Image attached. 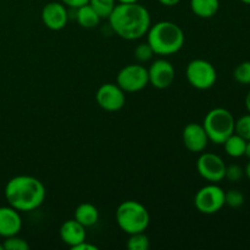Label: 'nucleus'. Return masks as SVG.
Wrapping results in <instances>:
<instances>
[{"label": "nucleus", "instance_id": "22", "mask_svg": "<svg viewBox=\"0 0 250 250\" xmlns=\"http://www.w3.org/2000/svg\"><path fill=\"white\" fill-rule=\"evenodd\" d=\"M233 78L239 84H250V61H243L233 71Z\"/></svg>", "mask_w": 250, "mask_h": 250}, {"label": "nucleus", "instance_id": "16", "mask_svg": "<svg viewBox=\"0 0 250 250\" xmlns=\"http://www.w3.org/2000/svg\"><path fill=\"white\" fill-rule=\"evenodd\" d=\"M75 220L80 222L82 226L87 227L94 226L99 220V211L97 207L90 203H82L75 210Z\"/></svg>", "mask_w": 250, "mask_h": 250}, {"label": "nucleus", "instance_id": "13", "mask_svg": "<svg viewBox=\"0 0 250 250\" xmlns=\"http://www.w3.org/2000/svg\"><path fill=\"white\" fill-rule=\"evenodd\" d=\"M182 139L185 146L190 153H203L210 142L203 125L197 122L186 125L182 132Z\"/></svg>", "mask_w": 250, "mask_h": 250}, {"label": "nucleus", "instance_id": "20", "mask_svg": "<svg viewBox=\"0 0 250 250\" xmlns=\"http://www.w3.org/2000/svg\"><path fill=\"white\" fill-rule=\"evenodd\" d=\"M88 4L95 10L100 19L107 20L116 6V0H89Z\"/></svg>", "mask_w": 250, "mask_h": 250}, {"label": "nucleus", "instance_id": "8", "mask_svg": "<svg viewBox=\"0 0 250 250\" xmlns=\"http://www.w3.org/2000/svg\"><path fill=\"white\" fill-rule=\"evenodd\" d=\"M194 207L204 215L216 214L225 207V190L215 183L204 186L195 193Z\"/></svg>", "mask_w": 250, "mask_h": 250}, {"label": "nucleus", "instance_id": "24", "mask_svg": "<svg viewBox=\"0 0 250 250\" xmlns=\"http://www.w3.org/2000/svg\"><path fill=\"white\" fill-rule=\"evenodd\" d=\"M234 133L239 134L246 141H250V114L239 117L234 125Z\"/></svg>", "mask_w": 250, "mask_h": 250}, {"label": "nucleus", "instance_id": "17", "mask_svg": "<svg viewBox=\"0 0 250 250\" xmlns=\"http://www.w3.org/2000/svg\"><path fill=\"white\" fill-rule=\"evenodd\" d=\"M190 9L200 19H211L220 9V0H190Z\"/></svg>", "mask_w": 250, "mask_h": 250}, {"label": "nucleus", "instance_id": "21", "mask_svg": "<svg viewBox=\"0 0 250 250\" xmlns=\"http://www.w3.org/2000/svg\"><path fill=\"white\" fill-rule=\"evenodd\" d=\"M127 248L129 250H148L150 248V241L144 232L129 234Z\"/></svg>", "mask_w": 250, "mask_h": 250}, {"label": "nucleus", "instance_id": "28", "mask_svg": "<svg viewBox=\"0 0 250 250\" xmlns=\"http://www.w3.org/2000/svg\"><path fill=\"white\" fill-rule=\"evenodd\" d=\"M61 2H62L66 7L76 10L78 9V7L87 5L88 2H89V0H61Z\"/></svg>", "mask_w": 250, "mask_h": 250}, {"label": "nucleus", "instance_id": "27", "mask_svg": "<svg viewBox=\"0 0 250 250\" xmlns=\"http://www.w3.org/2000/svg\"><path fill=\"white\" fill-rule=\"evenodd\" d=\"M244 170L237 164H232V165L226 166V172H225V178H227L231 182H238L243 178Z\"/></svg>", "mask_w": 250, "mask_h": 250}, {"label": "nucleus", "instance_id": "5", "mask_svg": "<svg viewBox=\"0 0 250 250\" xmlns=\"http://www.w3.org/2000/svg\"><path fill=\"white\" fill-rule=\"evenodd\" d=\"M234 125L236 120L233 115L224 107L210 110L203 121V127L209 137V141L214 144H224V142L234 133Z\"/></svg>", "mask_w": 250, "mask_h": 250}, {"label": "nucleus", "instance_id": "30", "mask_svg": "<svg viewBox=\"0 0 250 250\" xmlns=\"http://www.w3.org/2000/svg\"><path fill=\"white\" fill-rule=\"evenodd\" d=\"M158 1L160 2L161 5H164V6H175V5H177L181 0H158Z\"/></svg>", "mask_w": 250, "mask_h": 250}, {"label": "nucleus", "instance_id": "1", "mask_svg": "<svg viewBox=\"0 0 250 250\" xmlns=\"http://www.w3.org/2000/svg\"><path fill=\"white\" fill-rule=\"evenodd\" d=\"M107 20L112 31L125 41L143 38L151 26L148 9L139 2L116 4Z\"/></svg>", "mask_w": 250, "mask_h": 250}, {"label": "nucleus", "instance_id": "36", "mask_svg": "<svg viewBox=\"0 0 250 250\" xmlns=\"http://www.w3.org/2000/svg\"><path fill=\"white\" fill-rule=\"evenodd\" d=\"M0 250H4V246H2V243H0Z\"/></svg>", "mask_w": 250, "mask_h": 250}, {"label": "nucleus", "instance_id": "33", "mask_svg": "<svg viewBox=\"0 0 250 250\" xmlns=\"http://www.w3.org/2000/svg\"><path fill=\"white\" fill-rule=\"evenodd\" d=\"M119 4H133V2H138L139 0H116Z\"/></svg>", "mask_w": 250, "mask_h": 250}, {"label": "nucleus", "instance_id": "3", "mask_svg": "<svg viewBox=\"0 0 250 250\" xmlns=\"http://www.w3.org/2000/svg\"><path fill=\"white\" fill-rule=\"evenodd\" d=\"M185 32L178 24L171 21H160L151 24L146 33V43L154 54L170 56L178 53L185 45Z\"/></svg>", "mask_w": 250, "mask_h": 250}, {"label": "nucleus", "instance_id": "6", "mask_svg": "<svg viewBox=\"0 0 250 250\" xmlns=\"http://www.w3.org/2000/svg\"><path fill=\"white\" fill-rule=\"evenodd\" d=\"M186 77L193 88L198 90H208L216 83L217 72L210 61L204 59H194L187 65Z\"/></svg>", "mask_w": 250, "mask_h": 250}, {"label": "nucleus", "instance_id": "9", "mask_svg": "<svg viewBox=\"0 0 250 250\" xmlns=\"http://www.w3.org/2000/svg\"><path fill=\"white\" fill-rule=\"evenodd\" d=\"M226 166L221 156L214 153H202L197 160L198 173L210 183H217L225 180Z\"/></svg>", "mask_w": 250, "mask_h": 250}, {"label": "nucleus", "instance_id": "26", "mask_svg": "<svg viewBox=\"0 0 250 250\" xmlns=\"http://www.w3.org/2000/svg\"><path fill=\"white\" fill-rule=\"evenodd\" d=\"M2 246H4V250H28L29 244L24 241L23 238L16 236H11L5 238V241L2 242Z\"/></svg>", "mask_w": 250, "mask_h": 250}, {"label": "nucleus", "instance_id": "2", "mask_svg": "<svg viewBox=\"0 0 250 250\" xmlns=\"http://www.w3.org/2000/svg\"><path fill=\"white\" fill-rule=\"evenodd\" d=\"M4 194L10 207L20 212H29L43 204L46 190L43 182L38 178L28 175H19L6 183Z\"/></svg>", "mask_w": 250, "mask_h": 250}, {"label": "nucleus", "instance_id": "12", "mask_svg": "<svg viewBox=\"0 0 250 250\" xmlns=\"http://www.w3.org/2000/svg\"><path fill=\"white\" fill-rule=\"evenodd\" d=\"M42 21L50 31H61L68 21V10L62 2L50 1L42 10Z\"/></svg>", "mask_w": 250, "mask_h": 250}, {"label": "nucleus", "instance_id": "10", "mask_svg": "<svg viewBox=\"0 0 250 250\" xmlns=\"http://www.w3.org/2000/svg\"><path fill=\"white\" fill-rule=\"evenodd\" d=\"M95 100L103 110L115 112L121 110L126 103V94L115 83H105L98 88Z\"/></svg>", "mask_w": 250, "mask_h": 250}, {"label": "nucleus", "instance_id": "29", "mask_svg": "<svg viewBox=\"0 0 250 250\" xmlns=\"http://www.w3.org/2000/svg\"><path fill=\"white\" fill-rule=\"evenodd\" d=\"M71 249L72 250H98V247L94 246V244L88 243L87 241H83L81 242L80 244H77V246L72 247Z\"/></svg>", "mask_w": 250, "mask_h": 250}, {"label": "nucleus", "instance_id": "19", "mask_svg": "<svg viewBox=\"0 0 250 250\" xmlns=\"http://www.w3.org/2000/svg\"><path fill=\"white\" fill-rule=\"evenodd\" d=\"M224 148L225 151L229 156L234 159H238L244 156V151H246V146L247 141L244 138H242L239 134L233 133L224 142Z\"/></svg>", "mask_w": 250, "mask_h": 250}, {"label": "nucleus", "instance_id": "31", "mask_svg": "<svg viewBox=\"0 0 250 250\" xmlns=\"http://www.w3.org/2000/svg\"><path fill=\"white\" fill-rule=\"evenodd\" d=\"M244 156L250 160V141H247V146H246V151H244Z\"/></svg>", "mask_w": 250, "mask_h": 250}, {"label": "nucleus", "instance_id": "32", "mask_svg": "<svg viewBox=\"0 0 250 250\" xmlns=\"http://www.w3.org/2000/svg\"><path fill=\"white\" fill-rule=\"evenodd\" d=\"M246 107H247V110H248V112L250 114V90H249L248 94H247V97H246Z\"/></svg>", "mask_w": 250, "mask_h": 250}, {"label": "nucleus", "instance_id": "7", "mask_svg": "<svg viewBox=\"0 0 250 250\" xmlns=\"http://www.w3.org/2000/svg\"><path fill=\"white\" fill-rule=\"evenodd\" d=\"M116 84L125 93H137L149 84L148 68L141 63H129L120 70L116 77Z\"/></svg>", "mask_w": 250, "mask_h": 250}, {"label": "nucleus", "instance_id": "15", "mask_svg": "<svg viewBox=\"0 0 250 250\" xmlns=\"http://www.w3.org/2000/svg\"><path fill=\"white\" fill-rule=\"evenodd\" d=\"M60 238L66 246L70 248L77 246L81 242L85 241L87 233H85V227L82 226L78 221L67 220L63 222L60 227Z\"/></svg>", "mask_w": 250, "mask_h": 250}, {"label": "nucleus", "instance_id": "34", "mask_svg": "<svg viewBox=\"0 0 250 250\" xmlns=\"http://www.w3.org/2000/svg\"><path fill=\"white\" fill-rule=\"evenodd\" d=\"M244 175H246L247 177H248L250 180V160H249V163L247 164L246 168H244Z\"/></svg>", "mask_w": 250, "mask_h": 250}, {"label": "nucleus", "instance_id": "25", "mask_svg": "<svg viewBox=\"0 0 250 250\" xmlns=\"http://www.w3.org/2000/svg\"><path fill=\"white\" fill-rule=\"evenodd\" d=\"M133 55L139 63H144L148 62L149 60H151V58H153L155 54H154L153 49H151V46L149 45L148 43H142L136 46V49H134L133 51Z\"/></svg>", "mask_w": 250, "mask_h": 250}, {"label": "nucleus", "instance_id": "14", "mask_svg": "<svg viewBox=\"0 0 250 250\" xmlns=\"http://www.w3.org/2000/svg\"><path fill=\"white\" fill-rule=\"evenodd\" d=\"M22 229V217L20 211L12 207H0V237L16 236Z\"/></svg>", "mask_w": 250, "mask_h": 250}, {"label": "nucleus", "instance_id": "4", "mask_svg": "<svg viewBox=\"0 0 250 250\" xmlns=\"http://www.w3.org/2000/svg\"><path fill=\"white\" fill-rule=\"evenodd\" d=\"M116 222L127 234L144 232L150 224V215L146 208L137 200H126L117 207Z\"/></svg>", "mask_w": 250, "mask_h": 250}, {"label": "nucleus", "instance_id": "35", "mask_svg": "<svg viewBox=\"0 0 250 250\" xmlns=\"http://www.w3.org/2000/svg\"><path fill=\"white\" fill-rule=\"evenodd\" d=\"M239 1H242V2H243V4L250 5V0H239Z\"/></svg>", "mask_w": 250, "mask_h": 250}, {"label": "nucleus", "instance_id": "11", "mask_svg": "<svg viewBox=\"0 0 250 250\" xmlns=\"http://www.w3.org/2000/svg\"><path fill=\"white\" fill-rule=\"evenodd\" d=\"M149 83L156 89H166L175 81L176 71L172 63L166 59H156L148 68Z\"/></svg>", "mask_w": 250, "mask_h": 250}, {"label": "nucleus", "instance_id": "23", "mask_svg": "<svg viewBox=\"0 0 250 250\" xmlns=\"http://www.w3.org/2000/svg\"><path fill=\"white\" fill-rule=\"evenodd\" d=\"M244 204V195L238 189H229L225 192V205L229 208H241Z\"/></svg>", "mask_w": 250, "mask_h": 250}, {"label": "nucleus", "instance_id": "18", "mask_svg": "<svg viewBox=\"0 0 250 250\" xmlns=\"http://www.w3.org/2000/svg\"><path fill=\"white\" fill-rule=\"evenodd\" d=\"M99 15L95 12V10L89 4L81 6L76 9V21L78 22L82 28L92 29L97 27L100 22Z\"/></svg>", "mask_w": 250, "mask_h": 250}]
</instances>
